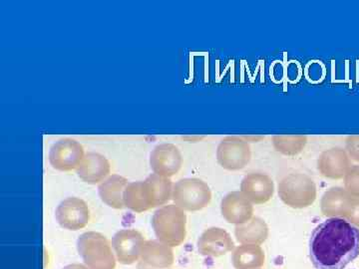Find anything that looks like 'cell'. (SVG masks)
I'll return each instance as SVG.
<instances>
[{"label":"cell","instance_id":"cell-1","mask_svg":"<svg viewBox=\"0 0 359 269\" xmlns=\"http://www.w3.org/2000/svg\"><path fill=\"white\" fill-rule=\"evenodd\" d=\"M316 269H344L359 256V230L346 219H328L314 228L309 242Z\"/></svg>","mask_w":359,"mask_h":269},{"label":"cell","instance_id":"cell-2","mask_svg":"<svg viewBox=\"0 0 359 269\" xmlns=\"http://www.w3.org/2000/svg\"><path fill=\"white\" fill-rule=\"evenodd\" d=\"M173 183L169 178L152 174L145 181H134L124 192L125 207L141 214L165 205L173 197Z\"/></svg>","mask_w":359,"mask_h":269},{"label":"cell","instance_id":"cell-3","mask_svg":"<svg viewBox=\"0 0 359 269\" xmlns=\"http://www.w3.org/2000/svg\"><path fill=\"white\" fill-rule=\"evenodd\" d=\"M153 230L157 240L171 247L185 242L187 216L185 211L176 205H163L153 214Z\"/></svg>","mask_w":359,"mask_h":269},{"label":"cell","instance_id":"cell-4","mask_svg":"<svg viewBox=\"0 0 359 269\" xmlns=\"http://www.w3.org/2000/svg\"><path fill=\"white\" fill-rule=\"evenodd\" d=\"M278 195L283 204L295 209H306L316 202L318 190L308 174L292 173L280 179Z\"/></svg>","mask_w":359,"mask_h":269},{"label":"cell","instance_id":"cell-5","mask_svg":"<svg viewBox=\"0 0 359 269\" xmlns=\"http://www.w3.org/2000/svg\"><path fill=\"white\" fill-rule=\"evenodd\" d=\"M77 249L89 269H115L116 257L109 240L102 233L87 231L77 240Z\"/></svg>","mask_w":359,"mask_h":269},{"label":"cell","instance_id":"cell-6","mask_svg":"<svg viewBox=\"0 0 359 269\" xmlns=\"http://www.w3.org/2000/svg\"><path fill=\"white\" fill-rule=\"evenodd\" d=\"M172 200L184 211L198 212L210 205L212 191L202 179H182L174 185Z\"/></svg>","mask_w":359,"mask_h":269},{"label":"cell","instance_id":"cell-7","mask_svg":"<svg viewBox=\"0 0 359 269\" xmlns=\"http://www.w3.org/2000/svg\"><path fill=\"white\" fill-rule=\"evenodd\" d=\"M217 160L228 171L245 169L252 160L250 144L242 136L226 137L217 149Z\"/></svg>","mask_w":359,"mask_h":269},{"label":"cell","instance_id":"cell-8","mask_svg":"<svg viewBox=\"0 0 359 269\" xmlns=\"http://www.w3.org/2000/svg\"><path fill=\"white\" fill-rule=\"evenodd\" d=\"M85 157L84 148L73 139H61L56 142L49 152L52 167L61 172L77 170Z\"/></svg>","mask_w":359,"mask_h":269},{"label":"cell","instance_id":"cell-9","mask_svg":"<svg viewBox=\"0 0 359 269\" xmlns=\"http://www.w3.org/2000/svg\"><path fill=\"white\" fill-rule=\"evenodd\" d=\"M55 218L59 226L65 230H82L90 221L88 205L79 198H67L59 204L56 209Z\"/></svg>","mask_w":359,"mask_h":269},{"label":"cell","instance_id":"cell-10","mask_svg":"<svg viewBox=\"0 0 359 269\" xmlns=\"http://www.w3.org/2000/svg\"><path fill=\"white\" fill-rule=\"evenodd\" d=\"M143 235L136 230H121L116 233L112 238L116 258L124 265H131L139 261L142 247L145 244Z\"/></svg>","mask_w":359,"mask_h":269},{"label":"cell","instance_id":"cell-11","mask_svg":"<svg viewBox=\"0 0 359 269\" xmlns=\"http://www.w3.org/2000/svg\"><path fill=\"white\" fill-rule=\"evenodd\" d=\"M183 165V157L178 147L173 144H160L150 155V166L154 174L172 178L179 173Z\"/></svg>","mask_w":359,"mask_h":269},{"label":"cell","instance_id":"cell-12","mask_svg":"<svg viewBox=\"0 0 359 269\" xmlns=\"http://www.w3.org/2000/svg\"><path fill=\"white\" fill-rule=\"evenodd\" d=\"M355 200L346 192V188L332 186L321 198V212L330 219H347L353 211Z\"/></svg>","mask_w":359,"mask_h":269},{"label":"cell","instance_id":"cell-13","mask_svg":"<svg viewBox=\"0 0 359 269\" xmlns=\"http://www.w3.org/2000/svg\"><path fill=\"white\" fill-rule=\"evenodd\" d=\"M175 261L173 249L160 240H146L142 247L137 269H171Z\"/></svg>","mask_w":359,"mask_h":269},{"label":"cell","instance_id":"cell-14","mask_svg":"<svg viewBox=\"0 0 359 269\" xmlns=\"http://www.w3.org/2000/svg\"><path fill=\"white\" fill-rule=\"evenodd\" d=\"M241 192L252 205H264L273 199L275 184L269 174L250 173L243 179Z\"/></svg>","mask_w":359,"mask_h":269},{"label":"cell","instance_id":"cell-15","mask_svg":"<svg viewBox=\"0 0 359 269\" xmlns=\"http://www.w3.org/2000/svg\"><path fill=\"white\" fill-rule=\"evenodd\" d=\"M351 166V160L346 149L340 147L323 151L318 160V169L321 176L330 179H344Z\"/></svg>","mask_w":359,"mask_h":269},{"label":"cell","instance_id":"cell-16","mask_svg":"<svg viewBox=\"0 0 359 269\" xmlns=\"http://www.w3.org/2000/svg\"><path fill=\"white\" fill-rule=\"evenodd\" d=\"M235 249L230 233L221 228L205 230L198 240V250L202 256L219 257Z\"/></svg>","mask_w":359,"mask_h":269},{"label":"cell","instance_id":"cell-17","mask_svg":"<svg viewBox=\"0 0 359 269\" xmlns=\"http://www.w3.org/2000/svg\"><path fill=\"white\" fill-rule=\"evenodd\" d=\"M221 212L229 223L243 224L254 218V205L242 192H231L221 202Z\"/></svg>","mask_w":359,"mask_h":269},{"label":"cell","instance_id":"cell-18","mask_svg":"<svg viewBox=\"0 0 359 269\" xmlns=\"http://www.w3.org/2000/svg\"><path fill=\"white\" fill-rule=\"evenodd\" d=\"M109 160L98 153H88L77 169V174L82 181L89 185L102 183L109 176Z\"/></svg>","mask_w":359,"mask_h":269},{"label":"cell","instance_id":"cell-19","mask_svg":"<svg viewBox=\"0 0 359 269\" xmlns=\"http://www.w3.org/2000/svg\"><path fill=\"white\" fill-rule=\"evenodd\" d=\"M128 185V179L124 177L112 174L99 185V197L108 207L123 209L125 207L124 192Z\"/></svg>","mask_w":359,"mask_h":269},{"label":"cell","instance_id":"cell-20","mask_svg":"<svg viewBox=\"0 0 359 269\" xmlns=\"http://www.w3.org/2000/svg\"><path fill=\"white\" fill-rule=\"evenodd\" d=\"M236 238L241 244H263L269 237V226L261 218H252L248 223L238 224Z\"/></svg>","mask_w":359,"mask_h":269},{"label":"cell","instance_id":"cell-21","mask_svg":"<svg viewBox=\"0 0 359 269\" xmlns=\"http://www.w3.org/2000/svg\"><path fill=\"white\" fill-rule=\"evenodd\" d=\"M266 256L263 249L256 244H241L231 256L236 269H259L263 268Z\"/></svg>","mask_w":359,"mask_h":269},{"label":"cell","instance_id":"cell-22","mask_svg":"<svg viewBox=\"0 0 359 269\" xmlns=\"http://www.w3.org/2000/svg\"><path fill=\"white\" fill-rule=\"evenodd\" d=\"M308 144L306 134H276L273 137V146L276 152L285 156L301 154Z\"/></svg>","mask_w":359,"mask_h":269},{"label":"cell","instance_id":"cell-23","mask_svg":"<svg viewBox=\"0 0 359 269\" xmlns=\"http://www.w3.org/2000/svg\"><path fill=\"white\" fill-rule=\"evenodd\" d=\"M344 188L349 195L359 199V166L353 165L344 176Z\"/></svg>","mask_w":359,"mask_h":269},{"label":"cell","instance_id":"cell-24","mask_svg":"<svg viewBox=\"0 0 359 269\" xmlns=\"http://www.w3.org/2000/svg\"><path fill=\"white\" fill-rule=\"evenodd\" d=\"M346 151L351 160L359 163V134H351L347 137Z\"/></svg>","mask_w":359,"mask_h":269},{"label":"cell","instance_id":"cell-25","mask_svg":"<svg viewBox=\"0 0 359 269\" xmlns=\"http://www.w3.org/2000/svg\"><path fill=\"white\" fill-rule=\"evenodd\" d=\"M351 224H353L355 228H359V199L355 200V204H354L353 211L351 212L349 218L346 219Z\"/></svg>","mask_w":359,"mask_h":269},{"label":"cell","instance_id":"cell-26","mask_svg":"<svg viewBox=\"0 0 359 269\" xmlns=\"http://www.w3.org/2000/svg\"><path fill=\"white\" fill-rule=\"evenodd\" d=\"M242 137L249 144L250 143H257V142H261L262 140H264V136H259V134H257V136H255V134H248V136H242Z\"/></svg>","mask_w":359,"mask_h":269},{"label":"cell","instance_id":"cell-27","mask_svg":"<svg viewBox=\"0 0 359 269\" xmlns=\"http://www.w3.org/2000/svg\"><path fill=\"white\" fill-rule=\"evenodd\" d=\"M63 269H89L86 265H83V264L80 263H72L68 264V265L65 266Z\"/></svg>","mask_w":359,"mask_h":269}]
</instances>
